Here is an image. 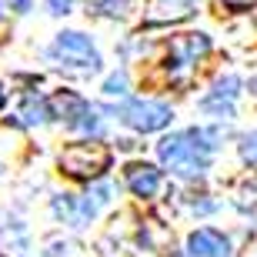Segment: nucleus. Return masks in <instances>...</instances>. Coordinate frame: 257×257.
I'll list each match as a JSON object with an SVG mask.
<instances>
[{
  "label": "nucleus",
  "mask_w": 257,
  "mask_h": 257,
  "mask_svg": "<svg viewBox=\"0 0 257 257\" xmlns=\"http://www.w3.org/2000/svg\"><path fill=\"white\" fill-rule=\"evenodd\" d=\"M214 137H217L214 131H181L164 137L157 144V154L174 174L200 177L210 164V154H214Z\"/></svg>",
  "instance_id": "f257e3e1"
},
{
  "label": "nucleus",
  "mask_w": 257,
  "mask_h": 257,
  "mask_svg": "<svg viewBox=\"0 0 257 257\" xmlns=\"http://www.w3.org/2000/svg\"><path fill=\"white\" fill-rule=\"evenodd\" d=\"M50 57L57 60V67H67L74 74H94L100 67V54L94 50L90 37L77 34V30H64L57 34L54 47H50Z\"/></svg>",
  "instance_id": "f03ea898"
},
{
  "label": "nucleus",
  "mask_w": 257,
  "mask_h": 257,
  "mask_svg": "<svg viewBox=\"0 0 257 257\" xmlns=\"http://www.w3.org/2000/svg\"><path fill=\"white\" fill-rule=\"evenodd\" d=\"M110 164V151L97 141L87 144H70L64 154H60V171L77 177V181H90V177H100Z\"/></svg>",
  "instance_id": "7ed1b4c3"
},
{
  "label": "nucleus",
  "mask_w": 257,
  "mask_h": 257,
  "mask_svg": "<svg viewBox=\"0 0 257 257\" xmlns=\"http://www.w3.org/2000/svg\"><path fill=\"white\" fill-rule=\"evenodd\" d=\"M120 117H124V124L134 127V131H141V134H154V131H161V127L171 124V107L161 104V100H127L124 107H120Z\"/></svg>",
  "instance_id": "20e7f679"
},
{
  "label": "nucleus",
  "mask_w": 257,
  "mask_h": 257,
  "mask_svg": "<svg viewBox=\"0 0 257 257\" xmlns=\"http://www.w3.org/2000/svg\"><path fill=\"white\" fill-rule=\"evenodd\" d=\"M207 50H210L207 34H177L171 40V50H167V70L174 77H184L200 57H207Z\"/></svg>",
  "instance_id": "39448f33"
},
{
  "label": "nucleus",
  "mask_w": 257,
  "mask_h": 257,
  "mask_svg": "<svg viewBox=\"0 0 257 257\" xmlns=\"http://www.w3.org/2000/svg\"><path fill=\"white\" fill-rule=\"evenodd\" d=\"M187 247H191L194 257H230V244L224 234H217V230H194L191 240H187Z\"/></svg>",
  "instance_id": "423d86ee"
},
{
  "label": "nucleus",
  "mask_w": 257,
  "mask_h": 257,
  "mask_svg": "<svg viewBox=\"0 0 257 257\" xmlns=\"http://www.w3.org/2000/svg\"><path fill=\"white\" fill-rule=\"evenodd\" d=\"M124 177H127V187L137 197H154L157 187H161V171L151 167V164H131L124 171Z\"/></svg>",
  "instance_id": "0eeeda50"
},
{
  "label": "nucleus",
  "mask_w": 257,
  "mask_h": 257,
  "mask_svg": "<svg viewBox=\"0 0 257 257\" xmlns=\"http://www.w3.org/2000/svg\"><path fill=\"white\" fill-rule=\"evenodd\" d=\"M194 10H197V0H161L147 17V24H181L194 17Z\"/></svg>",
  "instance_id": "6e6552de"
},
{
  "label": "nucleus",
  "mask_w": 257,
  "mask_h": 257,
  "mask_svg": "<svg viewBox=\"0 0 257 257\" xmlns=\"http://www.w3.org/2000/svg\"><path fill=\"white\" fill-rule=\"evenodd\" d=\"M50 107H54V117H60L67 127H74L77 120H80V114L87 110V100L77 97V94H70V90H64V94H57L54 100H50Z\"/></svg>",
  "instance_id": "1a4fd4ad"
},
{
  "label": "nucleus",
  "mask_w": 257,
  "mask_h": 257,
  "mask_svg": "<svg viewBox=\"0 0 257 257\" xmlns=\"http://www.w3.org/2000/svg\"><path fill=\"white\" fill-rule=\"evenodd\" d=\"M200 107H204L207 114H217V117H234V97H224V94H217V90H210V94L200 100Z\"/></svg>",
  "instance_id": "9d476101"
},
{
  "label": "nucleus",
  "mask_w": 257,
  "mask_h": 257,
  "mask_svg": "<svg viewBox=\"0 0 257 257\" xmlns=\"http://www.w3.org/2000/svg\"><path fill=\"white\" fill-rule=\"evenodd\" d=\"M20 117H24V124H44V120H47V107H44L40 97H27Z\"/></svg>",
  "instance_id": "9b49d317"
},
{
  "label": "nucleus",
  "mask_w": 257,
  "mask_h": 257,
  "mask_svg": "<svg viewBox=\"0 0 257 257\" xmlns=\"http://www.w3.org/2000/svg\"><path fill=\"white\" fill-rule=\"evenodd\" d=\"M127 10H134V0H94V14H107V17H127Z\"/></svg>",
  "instance_id": "f8f14e48"
},
{
  "label": "nucleus",
  "mask_w": 257,
  "mask_h": 257,
  "mask_svg": "<svg viewBox=\"0 0 257 257\" xmlns=\"http://www.w3.org/2000/svg\"><path fill=\"white\" fill-rule=\"evenodd\" d=\"M74 127H77V131H90V134H97V131H100V117H97L94 107H87V110L80 114V120H77Z\"/></svg>",
  "instance_id": "ddd939ff"
},
{
  "label": "nucleus",
  "mask_w": 257,
  "mask_h": 257,
  "mask_svg": "<svg viewBox=\"0 0 257 257\" xmlns=\"http://www.w3.org/2000/svg\"><path fill=\"white\" fill-rule=\"evenodd\" d=\"M104 94H110V97H120V94H127V74H110V77H107Z\"/></svg>",
  "instance_id": "4468645a"
},
{
  "label": "nucleus",
  "mask_w": 257,
  "mask_h": 257,
  "mask_svg": "<svg viewBox=\"0 0 257 257\" xmlns=\"http://www.w3.org/2000/svg\"><path fill=\"white\" fill-rule=\"evenodd\" d=\"M240 157H244L250 167H257V134H247V137L240 141Z\"/></svg>",
  "instance_id": "2eb2a0df"
},
{
  "label": "nucleus",
  "mask_w": 257,
  "mask_h": 257,
  "mask_svg": "<svg viewBox=\"0 0 257 257\" xmlns=\"http://www.w3.org/2000/svg\"><path fill=\"white\" fill-rule=\"evenodd\" d=\"M224 10H230V14H244V10L254 7V0H217Z\"/></svg>",
  "instance_id": "dca6fc26"
},
{
  "label": "nucleus",
  "mask_w": 257,
  "mask_h": 257,
  "mask_svg": "<svg viewBox=\"0 0 257 257\" xmlns=\"http://www.w3.org/2000/svg\"><path fill=\"white\" fill-rule=\"evenodd\" d=\"M50 14H67V10L74 7V0H47Z\"/></svg>",
  "instance_id": "f3484780"
},
{
  "label": "nucleus",
  "mask_w": 257,
  "mask_h": 257,
  "mask_svg": "<svg viewBox=\"0 0 257 257\" xmlns=\"http://www.w3.org/2000/svg\"><path fill=\"white\" fill-rule=\"evenodd\" d=\"M10 37V24H7V20H4V17H0V44H4V40H7Z\"/></svg>",
  "instance_id": "a211bd4d"
},
{
  "label": "nucleus",
  "mask_w": 257,
  "mask_h": 257,
  "mask_svg": "<svg viewBox=\"0 0 257 257\" xmlns=\"http://www.w3.org/2000/svg\"><path fill=\"white\" fill-rule=\"evenodd\" d=\"M0 107H4V94H0Z\"/></svg>",
  "instance_id": "6ab92c4d"
}]
</instances>
